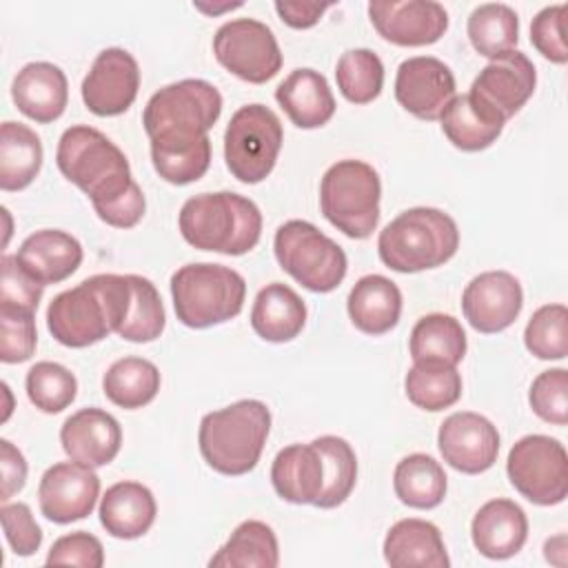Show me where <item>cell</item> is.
Segmentation results:
<instances>
[{
    "mask_svg": "<svg viewBox=\"0 0 568 568\" xmlns=\"http://www.w3.org/2000/svg\"><path fill=\"white\" fill-rule=\"evenodd\" d=\"M217 62L251 84H264L282 69V51L273 31L253 18L224 22L213 38Z\"/></svg>",
    "mask_w": 568,
    "mask_h": 568,
    "instance_id": "obj_12",
    "label": "cell"
},
{
    "mask_svg": "<svg viewBox=\"0 0 568 568\" xmlns=\"http://www.w3.org/2000/svg\"><path fill=\"white\" fill-rule=\"evenodd\" d=\"M368 18L377 33L397 47H426L448 29V13L433 0L371 2Z\"/></svg>",
    "mask_w": 568,
    "mask_h": 568,
    "instance_id": "obj_16",
    "label": "cell"
},
{
    "mask_svg": "<svg viewBox=\"0 0 568 568\" xmlns=\"http://www.w3.org/2000/svg\"><path fill=\"white\" fill-rule=\"evenodd\" d=\"M280 548L273 528L264 521H242L229 541L209 559L211 568H275Z\"/></svg>",
    "mask_w": 568,
    "mask_h": 568,
    "instance_id": "obj_32",
    "label": "cell"
},
{
    "mask_svg": "<svg viewBox=\"0 0 568 568\" xmlns=\"http://www.w3.org/2000/svg\"><path fill=\"white\" fill-rule=\"evenodd\" d=\"M271 430V410L260 399H240L206 413L200 422L197 444L204 462L229 477L251 473Z\"/></svg>",
    "mask_w": 568,
    "mask_h": 568,
    "instance_id": "obj_4",
    "label": "cell"
},
{
    "mask_svg": "<svg viewBox=\"0 0 568 568\" xmlns=\"http://www.w3.org/2000/svg\"><path fill=\"white\" fill-rule=\"evenodd\" d=\"M530 408L548 424L566 426L568 422V371L550 368L539 373L528 393Z\"/></svg>",
    "mask_w": 568,
    "mask_h": 568,
    "instance_id": "obj_44",
    "label": "cell"
},
{
    "mask_svg": "<svg viewBox=\"0 0 568 568\" xmlns=\"http://www.w3.org/2000/svg\"><path fill=\"white\" fill-rule=\"evenodd\" d=\"M459 246L455 220L430 206H415L390 220L379 237V260L397 273H419L446 264Z\"/></svg>",
    "mask_w": 568,
    "mask_h": 568,
    "instance_id": "obj_5",
    "label": "cell"
},
{
    "mask_svg": "<svg viewBox=\"0 0 568 568\" xmlns=\"http://www.w3.org/2000/svg\"><path fill=\"white\" fill-rule=\"evenodd\" d=\"M395 98L415 118L439 120L455 98V75L433 55L408 58L397 67Z\"/></svg>",
    "mask_w": 568,
    "mask_h": 568,
    "instance_id": "obj_17",
    "label": "cell"
},
{
    "mask_svg": "<svg viewBox=\"0 0 568 568\" xmlns=\"http://www.w3.org/2000/svg\"><path fill=\"white\" fill-rule=\"evenodd\" d=\"M535 84V64L526 53L515 49L490 60L473 80L468 93L508 120L530 100Z\"/></svg>",
    "mask_w": 568,
    "mask_h": 568,
    "instance_id": "obj_19",
    "label": "cell"
},
{
    "mask_svg": "<svg viewBox=\"0 0 568 568\" xmlns=\"http://www.w3.org/2000/svg\"><path fill=\"white\" fill-rule=\"evenodd\" d=\"M282 122L264 104H246L233 113L224 131V160L233 178L244 184L262 182L282 149Z\"/></svg>",
    "mask_w": 568,
    "mask_h": 568,
    "instance_id": "obj_10",
    "label": "cell"
},
{
    "mask_svg": "<svg viewBox=\"0 0 568 568\" xmlns=\"http://www.w3.org/2000/svg\"><path fill=\"white\" fill-rule=\"evenodd\" d=\"M506 473L515 490L537 506L561 504L568 495V455L555 437H521L508 453Z\"/></svg>",
    "mask_w": 568,
    "mask_h": 568,
    "instance_id": "obj_11",
    "label": "cell"
},
{
    "mask_svg": "<svg viewBox=\"0 0 568 568\" xmlns=\"http://www.w3.org/2000/svg\"><path fill=\"white\" fill-rule=\"evenodd\" d=\"M384 559L393 568H448L450 559L435 524L399 519L384 537Z\"/></svg>",
    "mask_w": 568,
    "mask_h": 568,
    "instance_id": "obj_24",
    "label": "cell"
},
{
    "mask_svg": "<svg viewBox=\"0 0 568 568\" xmlns=\"http://www.w3.org/2000/svg\"><path fill=\"white\" fill-rule=\"evenodd\" d=\"M442 131L459 151H484L504 131L506 120L473 93L455 95L442 113Z\"/></svg>",
    "mask_w": 568,
    "mask_h": 568,
    "instance_id": "obj_28",
    "label": "cell"
},
{
    "mask_svg": "<svg viewBox=\"0 0 568 568\" xmlns=\"http://www.w3.org/2000/svg\"><path fill=\"white\" fill-rule=\"evenodd\" d=\"M178 226L182 237L200 251L244 255L260 242L262 213L240 193H200L182 204Z\"/></svg>",
    "mask_w": 568,
    "mask_h": 568,
    "instance_id": "obj_3",
    "label": "cell"
},
{
    "mask_svg": "<svg viewBox=\"0 0 568 568\" xmlns=\"http://www.w3.org/2000/svg\"><path fill=\"white\" fill-rule=\"evenodd\" d=\"M155 497L138 481H118L100 501V524L115 539H138L155 521Z\"/></svg>",
    "mask_w": 568,
    "mask_h": 568,
    "instance_id": "obj_27",
    "label": "cell"
},
{
    "mask_svg": "<svg viewBox=\"0 0 568 568\" xmlns=\"http://www.w3.org/2000/svg\"><path fill=\"white\" fill-rule=\"evenodd\" d=\"M406 397L424 410L450 408L462 397V375L457 366L442 362H415L404 379Z\"/></svg>",
    "mask_w": 568,
    "mask_h": 568,
    "instance_id": "obj_36",
    "label": "cell"
},
{
    "mask_svg": "<svg viewBox=\"0 0 568 568\" xmlns=\"http://www.w3.org/2000/svg\"><path fill=\"white\" fill-rule=\"evenodd\" d=\"M36 313L0 308V359L4 364H20L31 359L38 333H36Z\"/></svg>",
    "mask_w": 568,
    "mask_h": 568,
    "instance_id": "obj_45",
    "label": "cell"
},
{
    "mask_svg": "<svg viewBox=\"0 0 568 568\" xmlns=\"http://www.w3.org/2000/svg\"><path fill=\"white\" fill-rule=\"evenodd\" d=\"M466 31L473 49L479 55L495 60L508 51H515L519 40V18L508 4L488 2L473 9Z\"/></svg>",
    "mask_w": 568,
    "mask_h": 568,
    "instance_id": "obj_37",
    "label": "cell"
},
{
    "mask_svg": "<svg viewBox=\"0 0 568 568\" xmlns=\"http://www.w3.org/2000/svg\"><path fill=\"white\" fill-rule=\"evenodd\" d=\"M222 113V95L206 80H180L155 91L142 113L151 144L178 146L209 138Z\"/></svg>",
    "mask_w": 568,
    "mask_h": 568,
    "instance_id": "obj_6",
    "label": "cell"
},
{
    "mask_svg": "<svg viewBox=\"0 0 568 568\" xmlns=\"http://www.w3.org/2000/svg\"><path fill=\"white\" fill-rule=\"evenodd\" d=\"M11 98L20 113L47 124L58 120L69 102L67 75L51 62L24 64L11 84Z\"/></svg>",
    "mask_w": 568,
    "mask_h": 568,
    "instance_id": "obj_21",
    "label": "cell"
},
{
    "mask_svg": "<svg viewBox=\"0 0 568 568\" xmlns=\"http://www.w3.org/2000/svg\"><path fill=\"white\" fill-rule=\"evenodd\" d=\"M437 446L450 468L466 475H479L497 462L499 433L484 415L462 410L442 422Z\"/></svg>",
    "mask_w": 568,
    "mask_h": 568,
    "instance_id": "obj_14",
    "label": "cell"
},
{
    "mask_svg": "<svg viewBox=\"0 0 568 568\" xmlns=\"http://www.w3.org/2000/svg\"><path fill=\"white\" fill-rule=\"evenodd\" d=\"M324 462V488L313 506L335 508L344 504L357 481V457L351 444L337 435H322L313 439Z\"/></svg>",
    "mask_w": 568,
    "mask_h": 568,
    "instance_id": "obj_38",
    "label": "cell"
},
{
    "mask_svg": "<svg viewBox=\"0 0 568 568\" xmlns=\"http://www.w3.org/2000/svg\"><path fill=\"white\" fill-rule=\"evenodd\" d=\"M335 80L348 102L368 104L382 93L384 64L371 49H351L337 60Z\"/></svg>",
    "mask_w": 568,
    "mask_h": 568,
    "instance_id": "obj_39",
    "label": "cell"
},
{
    "mask_svg": "<svg viewBox=\"0 0 568 568\" xmlns=\"http://www.w3.org/2000/svg\"><path fill=\"white\" fill-rule=\"evenodd\" d=\"M16 257L33 280L47 286L58 284L78 271L82 246L67 231L42 229L20 244Z\"/></svg>",
    "mask_w": 568,
    "mask_h": 568,
    "instance_id": "obj_23",
    "label": "cell"
},
{
    "mask_svg": "<svg viewBox=\"0 0 568 568\" xmlns=\"http://www.w3.org/2000/svg\"><path fill=\"white\" fill-rule=\"evenodd\" d=\"M102 390L106 399L120 408H142L153 402L160 390V371L144 357H122L106 368Z\"/></svg>",
    "mask_w": 568,
    "mask_h": 568,
    "instance_id": "obj_35",
    "label": "cell"
},
{
    "mask_svg": "<svg viewBox=\"0 0 568 568\" xmlns=\"http://www.w3.org/2000/svg\"><path fill=\"white\" fill-rule=\"evenodd\" d=\"M0 470H2V493L0 501H9L16 493L22 490L27 481V462L24 455L9 442L0 439Z\"/></svg>",
    "mask_w": 568,
    "mask_h": 568,
    "instance_id": "obj_50",
    "label": "cell"
},
{
    "mask_svg": "<svg viewBox=\"0 0 568 568\" xmlns=\"http://www.w3.org/2000/svg\"><path fill=\"white\" fill-rule=\"evenodd\" d=\"M100 495V477L78 462H60L44 470L38 486L42 515L53 524H71L93 513Z\"/></svg>",
    "mask_w": 568,
    "mask_h": 568,
    "instance_id": "obj_15",
    "label": "cell"
},
{
    "mask_svg": "<svg viewBox=\"0 0 568 568\" xmlns=\"http://www.w3.org/2000/svg\"><path fill=\"white\" fill-rule=\"evenodd\" d=\"M470 537L479 555L488 559H508L526 544V513L510 499H490L475 513Z\"/></svg>",
    "mask_w": 568,
    "mask_h": 568,
    "instance_id": "obj_22",
    "label": "cell"
},
{
    "mask_svg": "<svg viewBox=\"0 0 568 568\" xmlns=\"http://www.w3.org/2000/svg\"><path fill=\"white\" fill-rule=\"evenodd\" d=\"M171 295L178 320L189 328H209L233 320L246 297L244 277L211 262L184 264L171 275Z\"/></svg>",
    "mask_w": 568,
    "mask_h": 568,
    "instance_id": "obj_7",
    "label": "cell"
},
{
    "mask_svg": "<svg viewBox=\"0 0 568 568\" xmlns=\"http://www.w3.org/2000/svg\"><path fill=\"white\" fill-rule=\"evenodd\" d=\"M151 162L162 180L171 184H191L209 171L211 140L204 138L195 144L178 146L151 144Z\"/></svg>",
    "mask_w": 568,
    "mask_h": 568,
    "instance_id": "obj_43",
    "label": "cell"
},
{
    "mask_svg": "<svg viewBox=\"0 0 568 568\" xmlns=\"http://www.w3.org/2000/svg\"><path fill=\"white\" fill-rule=\"evenodd\" d=\"M379 197V175L362 160L335 162L320 184V209L324 217L353 240H364L377 229Z\"/></svg>",
    "mask_w": 568,
    "mask_h": 568,
    "instance_id": "obj_8",
    "label": "cell"
},
{
    "mask_svg": "<svg viewBox=\"0 0 568 568\" xmlns=\"http://www.w3.org/2000/svg\"><path fill=\"white\" fill-rule=\"evenodd\" d=\"M55 164L109 226L131 229L142 220L144 193L131 178L126 155L102 131L87 124L69 126L60 135Z\"/></svg>",
    "mask_w": 568,
    "mask_h": 568,
    "instance_id": "obj_1",
    "label": "cell"
},
{
    "mask_svg": "<svg viewBox=\"0 0 568 568\" xmlns=\"http://www.w3.org/2000/svg\"><path fill=\"white\" fill-rule=\"evenodd\" d=\"M331 7V2H275L280 20L293 29H311Z\"/></svg>",
    "mask_w": 568,
    "mask_h": 568,
    "instance_id": "obj_51",
    "label": "cell"
},
{
    "mask_svg": "<svg viewBox=\"0 0 568 568\" xmlns=\"http://www.w3.org/2000/svg\"><path fill=\"white\" fill-rule=\"evenodd\" d=\"M131 275L102 273L55 295L47 308V328L55 342L84 348L118 333L131 306Z\"/></svg>",
    "mask_w": 568,
    "mask_h": 568,
    "instance_id": "obj_2",
    "label": "cell"
},
{
    "mask_svg": "<svg viewBox=\"0 0 568 568\" xmlns=\"http://www.w3.org/2000/svg\"><path fill=\"white\" fill-rule=\"evenodd\" d=\"M193 7H195V9H200V11H204V13H213V16H215V13H220V11L240 9V7H242V2H233V4H231V2H226V4H222V7H206V4H200V2H197V4H193Z\"/></svg>",
    "mask_w": 568,
    "mask_h": 568,
    "instance_id": "obj_52",
    "label": "cell"
},
{
    "mask_svg": "<svg viewBox=\"0 0 568 568\" xmlns=\"http://www.w3.org/2000/svg\"><path fill=\"white\" fill-rule=\"evenodd\" d=\"M42 142L33 129L22 122H2L0 126V186L2 191L27 189L42 166Z\"/></svg>",
    "mask_w": 568,
    "mask_h": 568,
    "instance_id": "obj_31",
    "label": "cell"
},
{
    "mask_svg": "<svg viewBox=\"0 0 568 568\" xmlns=\"http://www.w3.org/2000/svg\"><path fill=\"white\" fill-rule=\"evenodd\" d=\"M346 308L355 328L366 335H384L399 322L402 293L384 275H364L351 288Z\"/></svg>",
    "mask_w": 568,
    "mask_h": 568,
    "instance_id": "obj_29",
    "label": "cell"
},
{
    "mask_svg": "<svg viewBox=\"0 0 568 568\" xmlns=\"http://www.w3.org/2000/svg\"><path fill=\"white\" fill-rule=\"evenodd\" d=\"M29 402L42 413L64 410L78 395L75 375L58 362H38L27 373Z\"/></svg>",
    "mask_w": 568,
    "mask_h": 568,
    "instance_id": "obj_41",
    "label": "cell"
},
{
    "mask_svg": "<svg viewBox=\"0 0 568 568\" xmlns=\"http://www.w3.org/2000/svg\"><path fill=\"white\" fill-rule=\"evenodd\" d=\"M275 100L300 129L324 126L335 113V98L326 78L315 69L291 71L275 89Z\"/></svg>",
    "mask_w": 568,
    "mask_h": 568,
    "instance_id": "obj_25",
    "label": "cell"
},
{
    "mask_svg": "<svg viewBox=\"0 0 568 568\" xmlns=\"http://www.w3.org/2000/svg\"><path fill=\"white\" fill-rule=\"evenodd\" d=\"M49 566H82V568H100L104 564V548L100 539L87 530H75L62 535L53 541L49 555Z\"/></svg>",
    "mask_w": 568,
    "mask_h": 568,
    "instance_id": "obj_48",
    "label": "cell"
},
{
    "mask_svg": "<svg viewBox=\"0 0 568 568\" xmlns=\"http://www.w3.org/2000/svg\"><path fill=\"white\" fill-rule=\"evenodd\" d=\"M0 519H2L4 537L16 555L29 557V555L38 552V548L42 544V530L36 524L31 508L27 504H22V501L7 504L4 501L0 508Z\"/></svg>",
    "mask_w": 568,
    "mask_h": 568,
    "instance_id": "obj_49",
    "label": "cell"
},
{
    "mask_svg": "<svg viewBox=\"0 0 568 568\" xmlns=\"http://www.w3.org/2000/svg\"><path fill=\"white\" fill-rule=\"evenodd\" d=\"M2 282H0V308H16L36 313L42 300L44 284L33 280L16 255H2Z\"/></svg>",
    "mask_w": 568,
    "mask_h": 568,
    "instance_id": "obj_46",
    "label": "cell"
},
{
    "mask_svg": "<svg viewBox=\"0 0 568 568\" xmlns=\"http://www.w3.org/2000/svg\"><path fill=\"white\" fill-rule=\"evenodd\" d=\"M446 473L437 459L424 453L404 457L393 473V488L402 504L419 510L435 508L446 497Z\"/></svg>",
    "mask_w": 568,
    "mask_h": 568,
    "instance_id": "obj_33",
    "label": "cell"
},
{
    "mask_svg": "<svg viewBox=\"0 0 568 568\" xmlns=\"http://www.w3.org/2000/svg\"><path fill=\"white\" fill-rule=\"evenodd\" d=\"M526 348L539 359H564L568 353V311L564 304L539 306L524 331Z\"/></svg>",
    "mask_w": 568,
    "mask_h": 568,
    "instance_id": "obj_42",
    "label": "cell"
},
{
    "mask_svg": "<svg viewBox=\"0 0 568 568\" xmlns=\"http://www.w3.org/2000/svg\"><path fill=\"white\" fill-rule=\"evenodd\" d=\"M566 11H568V4L546 7L532 18V24H530L532 47L555 64L568 62V44L564 36Z\"/></svg>",
    "mask_w": 568,
    "mask_h": 568,
    "instance_id": "obj_47",
    "label": "cell"
},
{
    "mask_svg": "<svg viewBox=\"0 0 568 568\" xmlns=\"http://www.w3.org/2000/svg\"><path fill=\"white\" fill-rule=\"evenodd\" d=\"M273 251L277 264L304 288L331 293L346 275L344 248L306 220H288L275 231Z\"/></svg>",
    "mask_w": 568,
    "mask_h": 568,
    "instance_id": "obj_9",
    "label": "cell"
},
{
    "mask_svg": "<svg viewBox=\"0 0 568 568\" xmlns=\"http://www.w3.org/2000/svg\"><path fill=\"white\" fill-rule=\"evenodd\" d=\"M413 362H442L457 366L466 355V333L453 315H424L410 331Z\"/></svg>",
    "mask_w": 568,
    "mask_h": 568,
    "instance_id": "obj_34",
    "label": "cell"
},
{
    "mask_svg": "<svg viewBox=\"0 0 568 568\" xmlns=\"http://www.w3.org/2000/svg\"><path fill=\"white\" fill-rule=\"evenodd\" d=\"M131 286H133V295H131L129 315L120 326L118 335L126 342H138V344L153 342L162 335L166 324L162 297L153 286V282L142 275H131Z\"/></svg>",
    "mask_w": 568,
    "mask_h": 568,
    "instance_id": "obj_40",
    "label": "cell"
},
{
    "mask_svg": "<svg viewBox=\"0 0 568 568\" xmlns=\"http://www.w3.org/2000/svg\"><path fill=\"white\" fill-rule=\"evenodd\" d=\"M138 89L140 67L135 58L124 49L111 47L98 53L82 80V102L91 113L111 118L124 113L133 104Z\"/></svg>",
    "mask_w": 568,
    "mask_h": 568,
    "instance_id": "obj_13",
    "label": "cell"
},
{
    "mask_svg": "<svg viewBox=\"0 0 568 568\" xmlns=\"http://www.w3.org/2000/svg\"><path fill=\"white\" fill-rule=\"evenodd\" d=\"M306 324L304 300L286 284H266L253 302L251 326L253 331L273 344L295 339Z\"/></svg>",
    "mask_w": 568,
    "mask_h": 568,
    "instance_id": "obj_30",
    "label": "cell"
},
{
    "mask_svg": "<svg viewBox=\"0 0 568 568\" xmlns=\"http://www.w3.org/2000/svg\"><path fill=\"white\" fill-rule=\"evenodd\" d=\"M64 453L89 468L106 466L122 446V428L118 419L102 408H82L67 417L60 428Z\"/></svg>",
    "mask_w": 568,
    "mask_h": 568,
    "instance_id": "obj_20",
    "label": "cell"
},
{
    "mask_svg": "<svg viewBox=\"0 0 568 568\" xmlns=\"http://www.w3.org/2000/svg\"><path fill=\"white\" fill-rule=\"evenodd\" d=\"M524 306V291L508 271H486L473 277L462 295V311L468 324L479 333H499L508 328Z\"/></svg>",
    "mask_w": 568,
    "mask_h": 568,
    "instance_id": "obj_18",
    "label": "cell"
},
{
    "mask_svg": "<svg viewBox=\"0 0 568 568\" xmlns=\"http://www.w3.org/2000/svg\"><path fill=\"white\" fill-rule=\"evenodd\" d=\"M275 493L291 504H315L324 488V462L315 444L282 448L271 466Z\"/></svg>",
    "mask_w": 568,
    "mask_h": 568,
    "instance_id": "obj_26",
    "label": "cell"
}]
</instances>
